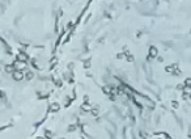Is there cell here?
<instances>
[{
    "mask_svg": "<svg viewBox=\"0 0 191 139\" xmlns=\"http://www.w3.org/2000/svg\"><path fill=\"white\" fill-rule=\"evenodd\" d=\"M134 100L137 105H143V106H147V108H151V109L155 106L152 100H149L147 96L140 95V93H134Z\"/></svg>",
    "mask_w": 191,
    "mask_h": 139,
    "instance_id": "obj_1",
    "label": "cell"
},
{
    "mask_svg": "<svg viewBox=\"0 0 191 139\" xmlns=\"http://www.w3.org/2000/svg\"><path fill=\"white\" fill-rule=\"evenodd\" d=\"M25 78V74L22 72V71H20V70H14L13 71V79L16 80V81H20V80H22Z\"/></svg>",
    "mask_w": 191,
    "mask_h": 139,
    "instance_id": "obj_2",
    "label": "cell"
},
{
    "mask_svg": "<svg viewBox=\"0 0 191 139\" xmlns=\"http://www.w3.org/2000/svg\"><path fill=\"white\" fill-rule=\"evenodd\" d=\"M158 55V51H157V49L155 47V46H152L151 49H149V59H153V58H156Z\"/></svg>",
    "mask_w": 191,
    "mask_h": 139,
    "instance_id": "obj_3",
    "label": "cell"
},
{
    "mask_svg": "<svg viewBox=\"0 0 191 139\" xmlns=\"http://www.w3.org/2000/svg\"><path fill=\"white\" fill-rule=\"evenodd\" d=\"M13 66H14V68H16V70H20V71H22V70L26 67L25 62H21V60H17V62H16Z\"/></svg>",
    "mask_w": 191,
    "mask_h": 139,
    "instance_id": "obj_4",
    "label": "cell"
},
{
    "mask_svg": "<svg viewBox=\"0 0 191 139\" xmlns=\"http://www.w3.org/2000/svg\"><path fill=\"white\" fill-rule=\"evenodd\" d=\"M17 60L26 62V60H28V55H26L25 53H18V55H17Z\"/></svg>",
    "mask_w": 191,
    "mask_h": 139,
    "instance_id": "obj_5",
    "label": "cell"
},
{
    "mask_svg": "<svg viewBox=\"0 0 191 139\" xmlns=\"http://www.w3.org/2000/svg\"><path fill=\"white\" fill-rule=\"evenodd\" d=\"M14 70H16V68H14V66H13V64H8V66H5V71H7L8 74H10V72L13 74V71H14Z\"/></svg>",
    "mask_w": 191,
    "mask_h": 139,
    "instance_id": "obj_6",
    "label": "cell"
},
{
    "mask_svg": "<svg viewBox=\"0 0 191 139\" xmlns=\"http://www.w3.org/2000/svg\"><path fill=\"white\" fill-rule=\"evenodd\" d=\"M34 78V74L31 72V71H26L25 72V79H28V80H31Z\"/></svg>",
    "mask_w": 191,
    "mask_h": 139,
    "instance_id": "obj_7",
    "label": "cell"
},
{
    "mask_svg": "<svg viewBox=\"0 0 191 139\" xmlns=\"http://www.w3.org/2000/svg\"><path fill=\"white\" fill-rule=\"evenodd\" d=\"M59 109H60V106H59V104H58V102L51 104V112H58Z\"/></svg>",
    "mask_w": 191,
    "mask_h": 139,
    "instance_id": "obj_8",
    "label": "cell"
},
{
    "mask_svg": "<svg viewBox=\"0 0 191 139\" xmlns=\"http://www.w3.org/2000/svg\"><path fill=\"white\" fill-rule=\"evenodd\" d=\"M172 106H173L174 109H178V108H179V104H178L177 101H173V102H172Z\"/></svg>",
    "mask_w": 191,
    "mask_h": 139,
    "instance_id": "obj_9",
    "label": "cell"
},
{
    "mask_svg": "<svg viewBox=\"0 0 191 139\" xmlns=\"http://www.w3.org/2000/svg\"><path fill=\"white\" fill-rule=\"evenodd\" d=\"M160 138H169V135L168 134H165V133H160V134H157Z\"/></svg>",
    "mask_w": 191,
    "mask_h": 139,
    "instance_id": "obj_10",
    "label": "cell"
},
{
    "mask_svg": "<svg viewBox=\"0 0 191 139\" xmlns=\"http://www.w3.org/2000/svg\"><path fill=\"white\" fill-rule=\"evenodd\" d=\"M185 85H189V87H191V79H186V80H185Z\"/></svg>",
    "mask_w": 191,
    "mask_h": 139,
    "instance_id": "obj_11",
    "label": "cell"
},
{
    "mask_svg": "<svg viewBox=\"0 0 191 139\" xmlns=\"http://www.w3.org/2000/svg\"><path fill=\"white\" fill-rule=\"evenodd\" d=\"M83 109L84 110H89V104H84L83 105Z\"/></svg>",
    "mask_w": 191,
    "mask_h": 139,
    "instance_id": "obj_12",
    "label": "cell"
},
{
    "mask_svg": "<svg viewBox=\"0 0 191 139\" xmlns=\"http://www.w3.org/2000/svg\"><path fill=\"white\" fill-rule=\"evenodd\" d=\"M126 59H127L128 62H132V60H134V56H132V55H128V56H127Z\"/></svg>",
    "mask_w": 191,
    "mask_h": 139,
    "instance_id": "obj_13",
    "label": "cell"
},
{
    "mask_svg": "<svg viewBox=\"0 0 191 139\" xmlns=\"http://www.w3.org/2000/svg\"><path fill=\"white\" fill-rule=\"evenodd\" d=\"M92 114L93 116H97L98 114V109H92Z\"/></svg>",
    "mask_w": 191,
    "mask_h": 139,
    "instance_id": "obj_14",
    "label": "cell"
},
{
    "mask_svg": "<svg viewBox=\"0 0 191 139\" xmlns=\"http://www.w3.org/2000/svg\"><path fill=\"white\" fill-rule=\"evenodd\" d=\"M173 70H174V67H166V71L168 72H173Z\"/></svg>",
    "mask_w": 191,
    "mask_h": 139,
    "instance_id": "obj_15",
    "label": "cell"
},
{
    "mask_svg": "<svg viewBox=\"0 0 191 139\" xmlns=\"http://www.w3.org/2000/svg\"><path fill=\"white\" fill-rule=\"evenodd\" d=\"M177 88H178V89H183V88H185V85H183V84H179Z\"/></svg>",
    "mask_w": 191,
    "mask_h": 139,
    "instance_id": "obj_16",
    "label": "cell"
},
{
    "mask_svg": "<svg viewBox=\"0 0 191 139\" xmlns=\"http://www.w3.org/2000/svg\"><path fill=\"white\" fill-rule=\"evenodd\" d=\"M190 99H191V93H190Z\"/></svg>",
    "mask_w": 191,
    "mask_h": 139,
    "instance_id": "obj_17",
    "label": "cell"
}]
</instances>
